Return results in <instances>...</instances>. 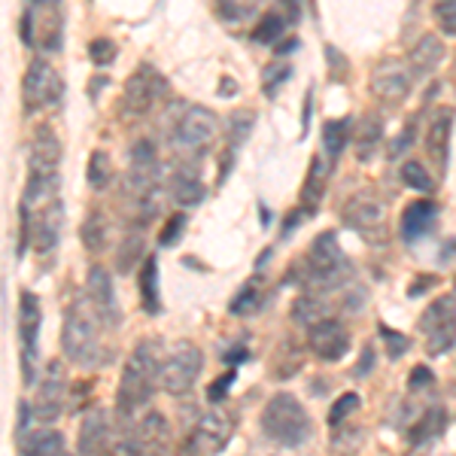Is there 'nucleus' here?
Here are the masks:
<instances>
[{
  "mask_svg": "<svg viewBox=\"0 0 456 456\" xmlns=\"http://www.w3.org/2000/svg\"><path fill=\"white\" fill-rule=\"evenodd\" d=\"M161 344L141 341L128 356L119 378V393H116V414L122 420H131L141 408H146L161 380Z\"/></svg>",
  "mask_w": 456,
  "mask_h": 456,
  "instance_id": "1",
  "label": "nucleus"
},
{
  "mask_svg": "<svg viewBox=\"0 0 456 456\" xmlns=\"http://www.w3.org/2000/svg\"><path fill=\"white\" fill-rule=\"evenodd\" d=\"M262 432L281 447H305L314 436V420L296 395L277 393L262 411Z\"/></svg>",
  "mask_w": 456,
  "mask_h": 456,
  "instance_id": "2",
  "label": "nucleus"
},
{
  "mask_svg": "<svg viewBox=\"0 0 456 456\" xmlns=\"http://www.w3.org/2000/svg\"><path fill=\"white\" fill-rule=\"evenodd\" d=\"M305 262H307V286H311L314 292L326 296V292H335V289H341V286L353 283V265L347 262V256H344L335 232L316 234Z\"/></svg>",
  "mask_w": 456,
  "mask_h": 456,
  "instance_id": "3",
  "label": "nucleus"
},
{
  "mask_svg": "<svg viewBox=\"0 0 456 456\" xmlns=\"http://www.w3.org/2000/svg\"><path fill=\"white\" fill-rule=\"evenodd\" d=\"M98 311L92 307V301H73L64 316L61 329V350L73 365L83 369H94L101 365V332H98Z\"/></svg>",
  "mask_w": 456,
  "mask_h": 456,
  "instance_id": "4",
  "label": "nucleus"
},
{
  "mask_svg": "<svg viewBox=\"0 0 456 456\" xmlns=\"http://www.w3.org/2000/svg\"><path fill=\"white\" fill-rule=\"evenodd\" d=\"M28 161H31V171H28V186H25V198H21V201L43 204L46 198L55 195L58 165H61V141H58L49 125H40V128L34 131Z\"/></svg>",
  "mask_w": 456,
  "mask_h": 456,
  "instance_id": "5",
  "label": "nucleus"
},
{
  "mask_svg": "<svg viewBox=\"0 0 456 456\" xmlns=\"http://www.w3.org/2000/svg\"><path fill=\"white\" fill-rule=\"evenodd\" d=\"M420 332L429 356H444L456 347V298L441 296L420 316Z\"/></svg>",
  "mask_w": 456,
  "mask_h": 456,
  "instance_id": "6",
  "label": "nucleus"
},
{
  "mask_svg": "<svg viewBox=\"0 0 456 456\" xmlns=\"http://www.w3.org/2000/svg\"><path fill=\"white\" fill-rule=\"evenodd\" d=\"M204 356L192 341H180L174 344V350L165 356L161 365V389L167 395H186L195 387L198 374H201Z\"/></svg>",
  "mask_w": 456,
  "mask_h": 456,
  "instance_id": "7",
  "label": "nucleus"
},
{
  "mask_svg": "<svg viewBox=\"0 0 456 456\" xmlns=\"http://www.w3.org/2000/svg\"><path fill=\"white\" fill-rule=\"evenodd\" d=\"M40 326H43V307L40 298L31 289L19 292V341H21V380L25 387L37 384V341H40Z\"/></svg>",
  "mask_w": 456,
  "mask_h": 456,
  "instance_id": "8",
  "label": "nucleus"
},
{
  "mask_svg": "<svg viewBox=\"0 0 456 456\" xmlns=\"http://www.w3.org/2000/svg\"><path fill=\"white\" fill-rule=\"evenodd\" d=\"M61 92L64 83L53 64L46 58H34L28 64L25 77H21V104H25L28 113H37L43 107H55L61 101Z\"/></svg>",
  "mask_w": 456,
  "mask_h": 456,
  "instance_id": "9",
  "label": "nucleus"
},
{
  "mask_svg": "<svg viewBox=\"0 0 456 456\" xmlns=\"http://www.w3.org/2000/svg\"><path fill=\"white\" fill-rule=\"evenodd\" d=\"M165 94H167V79L152 64H141L137 73H131L128 83H125L122 110L128 116H146Z\"/></svg>",
  "mask_w": 456,
  "mask_h": 456,
  "instance_id": "10",
  "label": "nucleus"
},
{
  "mask_svg": "<svg viewBox=\"0 0 456 456\" xmlns=\"http://www.w3.org/2000/svg\"><path fill=\"white\" fill-rule=\"evenodd\" d=\"M219 131V119L216 113L208 107H186V113L176 119L174 125V143L176 150L183 152H204L213 143Z\"/></svg>",
  "mask_w": 456,
  "mask_h": 456,
  "instance_id": "11",
  "label": "nucleus"
},
{
  "mask_svg": "<svg viewBox=\"0 0 456 456\" xmlns=\"http://www.w3.org/2000/svg\"><path fill=\"white\" fill-rule=\"evenodd\" d=\"M234 436V417L225 408H213L195 423L186 438V453H219Z\"/></svg>",
  "mask_w": 456,
  "mask_h": 456,
  "instance_id": "12",
  "label": "nucleus"
},
{
  "mask_svg": "<svg viewBox=\"0 0 456 456\" xmlns=\"http://www.w3.org/2000/svg\"><path fill=\"white\" fill-rule=\"evenodd\" d=\"M344 223L369 240L380 238V234H384V223H387V204L371 192L353 195L350 201L344 204Z\"/></svg>",
  "mask_w": 456,
  "mask_h": 456,
  "instance_id": "13",
  "label": "nucleus"
},
{
  "mask_svg": "<svg viewBox=\"0 0 456 456\" xmlns=\"http://www.w3.org/2000/svg\"><path fill=\"white\" fill-rule=\"evenodd\" d=\"M64 393H68V378H64V369L58 359L46 365L40 380V389H37V402H34V420L37 423H55L64 411Z\"/></svg>",
  "mask_w": 456,
  "mask_h": 456,
  "instance_id": "14",
  "label": "nucleus"
},
{
  "mask_svg": "<svg viewBox=\"0 0 456 456\" xmlns=\"http://www.w3.org/2000/svg\"><path fill=\"white\" fill-rule=\"evenodd\" d=\"M307 347H311L314 356L322 359V362H341L350 350V335H347V329H344V322L329 316V320L307 329Z\"/></svg>",
  "mask_w": 456,
  "mask_h": 456,
  "instance_id": "15",
  "label": "nucleus"
},
{
  "mask_svg": "<svg viewBox=\"0 0 456 456\" xmlns=\"http://www.w3.org/2000/svg\"><path fill=\"white\" fill-rule=\"evenodd\" d=\"M371 92L378 101L384 104L395 107V104H404L411 94V70L404 68L402 61H380L378 68L371 70Z\"/></svg>",
  "mask_w": 456,
  "mask_h": 456,
  "instance_id": "16",
  "label": "nucleus"
},
{
  "mask_svg": "<svg viewBox=\"0 0 456 456\" xmlns=\"http://www.w3.org/2000/svg\"><path fill=\"white\" fill-rule=\"evenodd\" d=\"M86 289H88V301H92V307L101 316V322L104 326H119L122 314H119V301H116V286L110 271L101 268V265H92L86 277Z\"/></svg>",
  "mask_w": 456,
  "mask_h": 456,
  "instance_id": "17",
  "label": "nucleus"
},
{
  "mask_svg": "<svg viewBox=\"0 0 456 456\" xmlns=\"http://www.w3.org/2000/svg\"><path fill=\"white\" fill-rule=\"evenodd\" d=\"M451 134H453V110L441 107L432 113L429 125H426V152L436 161L441 174L447 171V161H451Z\"/></svg>",
  "mask_w": 456,
  "mask_h": 456,
  "instance_id": "18",
  "label": "nucleus"
},
{
  "mask_svg": "<svg viewBox=\"0 0 456 456\" xmlns=\"http://www.w3.org/2000/svg\"><path fill=\"white\" fill-rule=\"evenodd\" d=\"M110 438H113V429H110V414L104 408H92L79 423V438H77V451L79 453H104L110 447Z\"/></svg>",
  "mask_w": 456,
  "mask_h": 456,
  "instance_id": "19",
  "label": "nucleus"
},
{
  "mask_svg": "<svg viewBox=\"0 0 456 456\" xmlns=\"http://www.w3.org/2000/svg\"><path fill=\"white\" fill-rule=\"evenodd\" d=\"M131 438L137 441V451L141 453H161L171 444V423L159 411H146L141 423H137V429L131 432Z\"/></svg>",
  "mask_w": 456,
  "mask_h": 456,
  "instance_id": "20",
  "label": "nucleus"
},
{
  "mask_svg": "<svg viewBox=\"0 0 456 456\" xmlns=\"http://www.w3.org/2000/svg\"><path fill=\"white\" fill-rule=\"evenodd\" d=\"M436 216H438V208L436 201H411L408 208L402 210V223H399V234L404 244H417L420 238H426L432 225H436Z\"/></svg>",
  "mask_w": 456,
  "mask_h": 456,
  "instance_id": "21",
  "label": "nucleus"
},
{
  "mask_svg": "<svg viewBox=\"0 0 456 456\" xmlns=\"http://www.w3.org/2000/svg\"><path fill=\"white\" fill-rule=\"evenodd\" d=\"M61 225H64V204L53 198L46 204V210L40 213L34 228V249L37 253H53L55 244L61 240Z\"/></svg>",
  "mask_w": 456,
  "mask_h": 456,
  "instance_id": "22",
  "label": "nucleus"
},
{
  "mask_svg": "<svg viewBox=\"0 0 456 456\" xmlns=\"http://www.w3.org/2000/svg\"><path fill=\"white\" fill-rule=\"evenodd\" d=\"M171 198L180 210L198 208V204L208 198V186L198 180V167H176L171 176Z\"/></svg>",
  "mask_w": 456,
  "mask_h": 456,
  "instance_id": "23",
  "label": "nucleus"
},
{
  "mask_svg": "<svg viewBox=\"0 0 456 456\" xmlns=\"http://www.w3.org/2000/svg\"><path fill=\"white\" fill-rule=\"evenodd\" d=\"M441 61H444V43H441V37H436V34H423L408 55L411 73H417V77L436 73Z\"/></svg>",
  "mask_w": 456,
  "mask_h": 456,
  "instance_id": "24",
  "label": "nucleus"
},
{
  "mask_svg": "<svg viewBox=\"0 0 456 456\" xmlns=\"http://www.w3.org/2000/svg\"><path fill=\"white\" fill-rule=\"evenodd\" d=\"M137 286H141V305L150 316L161 314V296H159V259L146 256L141 271H137Z\"/></svg>",
  "mask_w": 456,
  "mask_h": 456,
  "instance_id": "25",
  "label": "nucleus"
},
{
  "mask_svg": "<svg viewBox=\"0 0 456 456\" xmlns=\"http://www.w3.org/2000/svg\"><path fill=\"white\" fill-rule=\"evenodd\" d=\"M329 320V305L326 298H322V292H305L301 298H296V305H292V322L301 329H311L316 322Z\"/></svg>",
  "mask_w": 456,
  "mask_h": 456,
  "instance_id": "26",
  "label": "nucleus"
},
{
  "mask_svg": "<svg viewBox=\"0 0 456 456\" xmlns=\"http://www.w3.org/2000/svg\"><path fill=\"white\" fill-rule=\"evenodd\" d=\"M444 423H447V414H444V408L441 404H432L429 411L417 420L414 429L408 432V441L414 447H423V444H429V441H436L441 432H444Z\"/></svg>",
  "mask_w": 456,
  "mask_h": 456,
  "instance_id": "27",
  "label": "nucleus"
},
{
  "mask_svg": "<svg viewBox=\"0 0 456 456\" xmlns=\"http://www.w3.org/2000/svg\"><path fill=\"white\" fill-rule=\"evenodd\" d=\"M329 186V167L322 159H314L311 161V171L305 176V189H301V201H305V210L307 213H316V204H320L322 192Z\"/></svg>",
  "mask_w": 456,
  "mask_h": 456,
  "instance_id": "28",
  "label": "nucleus"
},
{
  "mask_svg": "<svg viewBox=\"0 0 456 456\" xmlns=\"http://www.w3.org/2000/svg\"><path fill=\"white\" fill-rule=\"evenodd\" d=\"M107 234H110V225L101 210H92L83 219V225H79V240H83V247L88 253H101V249L107 247Z\"/></svg>",
  "mask_w": 456,
  "mask_h": 456,
  "instance_id": "29",
  "label": "nucleus"
},
{
  "mask_svg": "<svg viewBox=\"0 0 456 456\" xmlns=\"http://www.w3.org/2000/svg\"><path fill=\"white\" fill-rule=\"evenodd\" d=\"M380 134H384V122H380V116H365L362 122H359V131H356V150H359V159L369 161L371 152L378 150L380 143Z\"/></svg>",
  "mask_w": 456,
  "mask_h": 456,
  "instance_id": "30",
  "label": "nucleus"
},
{
  "mask_svg": "<svg viewBox=\"0 0 456 456\" xmlns=\"http://www.w3.org/2000/svg\"><path fill=\"white\" fill-rule=\"evenodd\" d=\"M350 143V119H329L322 125V150L329 159H338Z\"/></svg>",
  "mask_w": 456,
  "mask_h": 456,
  "instance_id": "31",
  "label": "nucleus"
},
{
  "mask_svg": "<svg viewBox=\"0 0 456 456\" xmlns=\"http://www.w3.org/2000/svg\"><path fill=\"white\" fill-rule=\"evenodd\" d=\"M256 128V113L253 110H234L232 116H228L225 122V134H228V146H244L249 141V134H253Z\"/></svg>",
  "mask_w": 456,
  "mask_h": 456,
  "instance_id": "32",
  "label": "nucleus"
},
{
  "mask_svg": "<svg viewBox=\"0 0 456 456\" xmlns=\"http://www.w3.org/2000/svg\"><path fill=\"white\" fill-rule=\"evenodd\" d=\"M286 21L289 19H283L281 12H265L253 28V43H259V46H274V43H281Z\"/></svg>",
  "mask_w": 456,
  "mask_h": 456,
  "instance_id": "33",
  "label": "nucleus"
},
{
  "mask_svg": "<svg viewBox=\"0 0 456 456\" xmlns=\"http://www.w3.org/2000/svg\"><path fill=\"white\" fill-rule=\"evenodd\" d=\"M262 4L265 0H216V16L232 21V25H240V21L253 19Z\"/></svg>",
  "mask_w": 456,
  "mask_h": 456,
  "instance_id": "34",
  "label": "nucleus"
},
{
  "mask_svg": "<svg viewBox=\"0 0 456 456\" xmlns=\"http://www.w3.org/2000/svg\"><path fill=\"white\" fill-rule=\"evenodd\" d=\"M86 180L92 189H107L110 180H113V161L104 150H94L92 156H88V165H86Z\"/></svg>",
  "mask_w": 456,
  "mask_h": 456,
  "instance_id": "35",
  "label": "nucleus"
},
{
  "mask_svg": "<svg viewBox=\"0 0 456 456\" xmlns=\"http://www.w3.org/2000/svg\"><path fill=\"white\" fill-rule=\"evenodd\" d=\"M64 447H68V441H64L61 432H55V429H40V432H34V438H31V441H25V447H21V451H25V453L55 456V453H64Z\"/></svg>",
  "mask_w": 456,
  "mask_h": 456,
  "instance_id": "36",
  "label": "nucleus"
},
{
  "mask_svg": "<svg viewBox=\"0 0 456 456\" xmlns=\"http://www.w3.org/2000/svg\"><path fill=\"white\" fill-rule=\"evenodd\" d=\"M146 259L143 256V234H125V240H122V247H119V253H116V268L122 271V274H131L134 271V262H141Z\"/></svg>",
  "mask_w": 456,
  "mask_h": 456,
  "instance_id": "37",
  "label": "nucleus"
},
{
  "mask_svg": "<svg viewBox=\"0 0 456 456\" xmlns=\"http://www.w3.org/2000/svg\"><path fill=\"white\" fill-rule=\"evenodd\" d=\"M399 174H402V183H404V186L414 189V192H426V195H429L432 189H436V180H432V174L426 171L423 161H404Z\"/></svg>",
  "mask_w": 456,
  "mask_h": 456,
  "instance_id": "38",
  "label": "nucleus"
},
{
  "mask_svg": "<svg viewBox=\"0 0 456 456\" xmlns=\"http://www.w3.org/2000/svg\"><path fill=\"white\" fill-rule=\"evenodd\" d=\"M259 305H262V286H259V281H249L244 289L238 292V296L228 301V314H232V316H247L249 311H256Z\"/></svg>",
  "mask_w": 456,
  "mask_h": 456,
  "instance_id": "39",
  "label": "nucleus"
},
{
  "mask_svg": "<svg viewBox=\"0 0 456 456\" xmlns=\"http://www.w3.org/2000/svg\"><path fill=\"white\" fill-rule=\"evenodd\" d=\"M116 55H119V49H116V43L110 37H94L88 43V58H92L94 68H110L116 61Z\"/></svg>",
  "mask_w": 456,
  "mask_h": 456,
  "instance_id": "40",
  "label": "nucleus"
},
{
  "mask_svg": "<svg viewBox=\"0 0 456 456\" xmlns=\"http://www.w3.org/2000/svg\"><path fill=\"white\" fill-rule=\"evenodd\" d=\"M432 19L444 37H456V0H436L432 4Z\"/></svg>",
  "mask_w": 456,
  "mask_h": 456,
  "instance_id": "41",
  "label": "nucleus"
},
{
  "mask_svg": "<svg viewBox=\"0 0 456 456\" xmlns=\"http://www.w3.org/2000/svg\"><path fill=\"white\" fill-rule=\"evenodd\" d=\"M292 77V68L289 64H268V68L262 70V88H265V98H274L277 92H281V86L286 79Z\"/></svg>",
  "mask_w": 456,
  "mask_h": 456,
  "instance_id": "42",
  "label": "nucleus"
},
{
  "mask_svg": "<svg viewBox=\"0 0 456 456\" xmlns=\"http://www.w3.org/2000/svg\"><path fill=\"white\" fill-rule=\"evenodd\" d=\"M356 408H359V395H356V393H344V395H338L335 404H332V408H329V426H332V429H338V426H341L344 420H347V417H350Z\"/></svg>",
  "mask_w": 456,
  "mask_h": 456,
  "instance_id": "43",
  "label": "nucleus"
},
{
  "mask_svg": "<svg viewBox=\"0 0 456 456\" xmlns=\"http://www.w3.org/2000/svg\"><path fill=\"white\" fill-rule=\"evenodd\" d=\"M186 225H189V216L186 213H174L171 219H167L165 225H161V232H159V247H174L176 240L183 238V232H186Z\"/></svg>",
  "mask_w": 456,
  "mask_h": 456,
  "instance_id": "44",
  "label": "nucleus"
},
{
  "mask_svg": "<svg viewBox=\"0 0 456 456\" xmlns=\"http://www.w3.org/2000/svg\"><path fill=\"white\" fill-rule=\"evenodd\" d=\"M378 332H380V341H384V347H387V356H389V359H402L404 353H408V347H411L408 335L395 332V329H389V326H380Z\"/></svg>",
  "mask_w": 456,
  "mask_h": 456,
  "instance_id": "45",
  "label": "nucleus"
},
{
  "mask_svg": "<svg viewBox=\"0 0 456 456\" xmlns=\"http://www.w3.org/2000/svg\"><path fill=\"white\" fill-rule=\"evenodd\" d=\"M34 240V228H31V204L21 201L19 208V256H25L28 244Z\"/></svg>",
  "mask_w": 456,
  "mask_h": 456,
  "instance_id": "46",
  "label": "nucleus"
},
{
  "mask_svg": "<svg viewBox=\"0 0 456 456\" xmlns=\"http://www.w3.org/2000/svg\"><path fill=\"white\" fill-rule=\"evenodd\" d=\"M326 61H329V77H332L335 83H341V79L347 77V58H344V53L335 46H326Z\"/></svg>",
  "mask_w": 456,
  "mask_h": 456,
  "instance_id": "47",
  "label": "nucleus"
},
{
  "mask_svg": "<svg viewBox=\"0 0 456 456\" xmlns=\"http://www.w3.org/2000/svg\"><path fill=\"white\" fill-rule=\"evenodd\" d=\"M31 417H34V404L31 402H19V423H16V444L25 447L28 441V426H31Z\"/></svg>",
  "mask_w": 456,
  "mask_h": 456,
  "instance_id": "48",
  "label": "nucleus"
},
{
  "mask_svg": "<svg viewBox=\"0 0 456 456\" xmlns=\"http://www.w3.org/2000/svg\"><path fill=\"white\" fill-rule=\"evenodd\" d=\"M414 134H417V122L411 119L408 125H404V131H402V134H399V137H395V141H393V146H389V159H393V161L399 159L402 152L408 150L411 143H414Z\"/></svg>",
  "mask_w": 456,
  "mask_h": 456,
  "instance_id": "49",
  "label": "nucleus"
},
{
  "mask_svg": "<svg viewBox=\"0 0 456 456\" xmlns=\"http://www.w3.org/2000/svg\"><path fill=\"white\" fill-rule=\"evenodd\" d=\"M234 380H238V371H234V369H232V371H225L223 378H216V384H213V387L208 389V399H210V402H223L228 389L234 387Z\"/></svg>",
  "mask_w": 456,
  "mask_h": 456,
  "instance_id": "50",
  "label": "nucleus"
},
{
  "mask_svg": "<svg viewBox=\"0 0 456 456\" xmlns=\"http://www.w3.org/2000/svg\"><path fill=\"white\" fill-rule=\"evenodd\" d=\"M411 389H426V387H432V380H436V371L429 369V365H414L411 369Z\"/></svg>",
  "mask_w": 456,
  "mask_h": 456,
  "instance_id": "51",
  "label": "nucleus"
},
{
  "mask_svg": "<svg viewBox=\"0 0 456 456\" xmlns=\"http://www.w3.org/2000/svg\"><path fill=\"white\" fill-rule=\"evenodd\" d=\"M365 298H369V292H365L359 283H350L347 296H344V307H347L350 314H359V311H362V305H365Z\"/></svg>",
  "mask_w": 456,
  "mask_h": 456,
  "instance_id": "52",
  "label": "nucleus"
},
{
  "mask_svg": "<svg viewBox=\"0 0 456 456\" xmlns=\"http://www.w3.org/2000/svg\"><path fill=\"white\" fill-rule=\"evenodd\" d=\"M34 10H28L25 16H21V25H19V34H21V43L25 46H34L37 43V34H34Z\"/></svg>",
  "mask_w": 456,
  "mask_h": 456,
  "instance_id": "53",
  "label": "nucleus"
},
{
  "mask_svg": "<svg viewBox=\"0 0 456 456\" xmlns=\"http://www.w3.org/2000/svg\"><path fill=\"white\" fill-rule=\"evenodd\" d=\"M283 6V16L289 21H298L301 12H305V0H277Z\"/></svg>",
  "mask_w": 456,
  "mask_h": 456,
  "instance_id": "54",
  "label": "nucleus"
},
{
  "mask_svg": "<svg viewBox=\"0 0 456 456\" xmlns=\"http://www.w3.org/2000/svg\"><path fill=\"white\" fill-rule=\"evenodd\" d=\"M311 110H314V92H307L305 107H301V137H307V131H311Z\"/></svg>",
  "mask_w": 456,
  "mask_h": 456,
  "instance_id": "55",
  "label": "nucleus"
},
{
  "mask_svg": "<svg viewBox=\"0 0 456 456\" xmlns=\"http://www.w3.org/2000/svg\"><path fill=\"white\" fill-rule=\"evenodd\" d=\"M219 161H223V165H219V183H225L228 171H234V146H228Z\"/></svg>",
  "mask_w": 456,
  "mask_h": 456,
  "instance_id": "56",
  "label": "nucleus"
},
{
  "mask_svg": "<svg viewBox=\"0 0 456 456\" xmlns=\"http://www.w3.org/2000/svg\"><path fill=\"white\" fill-rule=\"evenodd\" d=\"M232 94H238V83L223 77V83H219V98H232Z\"/></svg>",
  "mask_w": 456,
  "mask_h": 456,
  "instance_id": "57",
  "label": "nucleus"
},
{
  "mask_svg": "<svg viewBox=\"0 0 456 456\" xmlns=\"http://www.w3.org/2000/svg\"><path fill=\"white\" fill-rule=\"evenodd\" d=\"M371 359H374V347H371V344H369V347L362 350V362H359L356 374H369V369H371Z\"/></svg>",
  "mask_w": 456,
  "mask_h": 456,
  "instance_id": "58",
  "label": "nucleus"
},
{
  "mask_svg": "<svg viewBox=\"0 0 456 456\" xmlns=\"http://www.w3.org/2000/svg\"><path fill=\"white\" fill-rule=\"evenodd\" d=\"M438 259H441V262H451V259H456V238H451V240H447L444 247H441Z\"/></svg>",
  "mask_w": 456,
  "mask_h": 456,
  "instance_id": "59",
  "label": "nucleus"
},
{
  "mask_svg": "<svg viewBox=\"0 0 456 456\" xmlns=\"http://www.w3.org/2000/svg\"><path fill=\"white\" fill-rule=\"evenodd\" d=\"M417 283H420V286H414V289H411V296H420L423 289H432V286H436V277H432V274L417 277Z\"/></svg>",
  "mask_w": 456,
  "mask_h": 456,
  "instance_id": "60",
  "label": "nucleus"
},
{
  "mask_svg": "<svg viewBox=\"0 0 456 456\" xmlns=\"http://www.w3.org/2000/svg\"><path fill=\"white\" fill-rule=\"evenodd\" d=\"M110 83L107 77H98V79H92V101H98V94H101V88H104Z\"/></svg>",
  "mask_w": 456,
  "mask_h": 456,
  "instance_id": "61",
  "label": "nucleus"
},
{
  "mask_svg": "<svg viewBox=\"0 0 456 456\" xmlns=\"http://www.w3.org/2000/svg\"><path fill=\"white\" fill-rule=\"evenodd\" d=\"M58 4L61 0H31V6H37V10H55Z\"/></svg>",
  "mask_w": 456,
  "mask_h": 456,
  "instance_id": "62",
  "label": "nucleus"
},
{
  "mask_svg": "<svg viewBox=\"0 0 456 456\" xmlns=\"http://www.w3.org/2000/svg\"><path fill=\"white\" fill-rule=\"evenodd\" d=\"M244 359H247V350L244 347H240V350H228V356H225V362H244Z\"/></svg>",
  "mask_w": 456,
  "mask_h": 456,
  "instance_id": "63",
  "label": "nucleus"
}]
</instances>
